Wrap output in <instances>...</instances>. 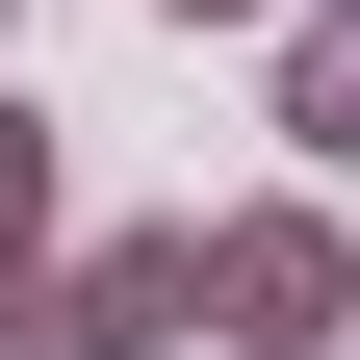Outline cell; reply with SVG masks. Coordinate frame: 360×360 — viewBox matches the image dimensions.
I'll return each mask as SVG.
<instances>
[{"mask_svg": "<svg viewBox=\"0 0 360 360\" xmlns=\"http://www.w3.org/2000/svg\"><path fill=\"white\" fill-rule=\"evenodd\" d=\"M180 257H206V335H232V360H335V335H360V232H335V180L206 206Z\"/></svg>", "mask_w": 360, "mask_h": 360, "instance_id": "6da1fadb", "label": "cell"}, {"mask_svg": "<svg viewBox=\"0 0 360 360\" xmlns=\"http://www.w3.org/2000/svg\"><path fill=\"white\" fill-rule=\"evenodd\" d=\"M206 335V257L180 232H77V257H0V360H155Z\"/></svg>", "mask_w": 360, "mask_h": 360, "instance_id": "7a4b0ae2", "label": "cell"}, {"mask_svg": "<svg viewBox=\"0 0 360 360\" xmlns=\"http://www.w3.org/2000/svg\"><path fill=\"white\" fill-rule=\"evenodd\" d=\"M257 52H283V155H309V180H360V0H283Z\"/></svg>", "mask_w": 360, "mask_h": 360, "instance_id": "3957f363", "label": "cell"}, {"mask_svg": "<svg viewBox=\"0 0 360 360\" xmlns=\"http://www.w3.org/2000/svg\"><path fill=\"white\" fill-rule=\"evenodd\" d=\"M52 206H77V129L26 103V77H0V257H52Z\"/></svg>", "mask_w": 360, "mask_h": 360, "instance_id": "277c9868", "label": "cell"}, {"mask_svg": "<svg viewBox=\"0 0 360 360\" xmlns=\"http://www.w3.org/2000/svg\"><path fill=\"white\" fill-rule=\"evenodd\" d=\"M155 26H283V0H155Z\"/></svg>", "mask_w": 360, "mask_h": 360, "instance_id": "5b68a950", "label": "cell"}, {"mask_svg": "<svg viewBox=\"0 0 360 360\" xmlns=\"http://www.w3.org/2000/svg\"><path fill=\"white\" fill-rule=\"evenodd\" d=\"M0 26H26V0H0Z\"/></svg>", "mask_w": 360, "mask_h": 360, "instance_id": "8992f818", "label": "cell"}]
</instances>
